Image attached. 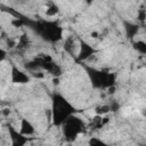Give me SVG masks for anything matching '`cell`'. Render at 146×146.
<instances>
[{
    "instance_id": "obj_15",
    "label": "cell",
    "mask_w": 146,
    "mask_h": 146,
    "mask_svg": "<svg viewBox=\"0 0 146 146\" xmlns=\"http://www.w3.org/2000/svg\"><path fill=\"white\" fill-rule=\"evenodd\" d=\"M6 58V51L0 47V63Z\"/></svg>"
},
{
    "instance_id": "obj_13",
    "label": "cell",
    "mask_w": 146,
    "mask_h": 146,
    "mask_svg": "<svg viewBox=\"0 0 146 146\" xmlns=\"http://www.w3.org/2000/svg\"><path fill=\"white\" fill-rule=\"evenodd\" d=\"M89 145L90 146H106V144L104 141H102L100 139H97V138H91Z\"/></svg>"
},
{
    "instance_id": "obj_4",
    "label": "cell",
    "mask_w": 146,
    "mask_h": 146,
    "mask_svg": "<svg viewBox=\"0 0 146 146\" xmlns=\"http://www.w3.org/2000/svg\"><path fill=\"white\" fill-rule=\"evenodd\" d=\"M8 132L10 135V140H11V146H25L29 141L30 138L24 136L23 133L18 132L15 130L11 125H8Z\"/></svg>"
},
{
    "instance_id": "obj_17",
    "label": "cell",
    "mask_w": 146,
    "mask_h": 146,
    "mask_svg": "<svg viewBox=\"0 0 146 146\" xmlns=\"http://www.w3.org/2000/svg\"><path fill=\"white\" fill-rule=\"evenodd\" d=\"M52 82H54V84L57 86V84L59 83V79H58V78H54V79H52Z\"/></svg>"
},
{
    "instance_id": "obj_10",
    "label": "cell",
    "mask_w": 146,
    "mask_h": 146,
    "mask_svg": "<svg viewBox=\"0 0 146 146\" xmlns=\"http://www.w3.org/2000/svg\"><path fill=\"white\" fill-rule=\"evenodd\" d=\"M125 31H127V34L129 35V38H133L136 35V33L138 32V26L135 25V24L128 23L127 24V27H125Z\"/></svg>"
},
{
    "instance_id": "obj_7",
    "label": "cell",
    "mask_w": 146,
    "mask_h": 146,
    "mask_svg": "<svg viewBox=\"0 0 146 146\" xmlns=\"http://www.w3.org/2000/svg\"><path fill=\"white\" fill-rule=\"evenodd\" d=\"M19 132L23 133L24 136L33 135L34 133V127L32 125V123L27 119H22V121H21V131Z\"/></svg>"
},
{
    "instance_id": "obj_1",
    "label": "cell",
    "mask_w": 146,
    "mask_h": 146,
    "mask_svg": "<svg viewBox=\"0 0 146 146\" xmlns=\"http://www.w3.org/2000/svg\"><path fill=\"white\" fill-rule=\"evenodd\" d=\"M52 122L56 125H62L75 112L73 105L60 95L52 97Z\"/></svg>"
},
{
    "instance_id": "obj_12",
    "label": "cell",
    "mask_w": 146,
    "mask_h": 146,
    "mask_svg": "<svg viewBox=\"0 0 146 146\" xmlns=\"http://www.w3.org/2000/svg\"><path fill=\"white\" fill-rule=\"evenodd\" d=\"M110 112V105H102V106H98L97 110H96V113L98 115H102V114H105Z\"/></svg>"
},
{
    "instance_id": "obj_6",
    "label": "cell",
    "mask_w": 146,
    "mask_h": 146,
    "mask_svg": "<svg viewBox=\"0 0 146 146\" xmlns=\"http://www.w3.org/2000/svg\"><path fill=\"white\" fill-rule=\"evenodd\" d=\"M11 81L14 83H27L30 82V75L14 66L11 68Z\"/></svg>"
},
{
    "instance_id": "obj_11",
    "label": "cell",
    "mask_w": 146,
    "mask_h": 146,
    "mask_svg": "<svg viewBox=\"0 0 146 146\" xmlns=\"http://www.w3.org/2000/svg\"><path fill=\"white\" fill-rule=\"evenodd\" d=\"M135 48L139 51V52H141V54H145L146 52V43L144 42V41H137V42H135Z\"/></svg>"
},
{
    "instance_id": "obj_16",
    "label": "cell",
    "mask_w": 146,
    "mask_h": 146,
    "mask_svg": "<svg viewBox=\"0 0 146 146\" xmlns=\"http://www.w3.org/2000/svg\"><path fill=\"white\" fill-rule=\"evenodd\" d=\"M98 36H99V33H98V32H92V33H91V38H95V39H96V38H98Z\"/></svg>"
},
{
    "instance_id": "obj_14",
    "label": "cell",
    "mask_w": 146,
    "mask_h": 146,
    "mask_svg": "<svg viewBox=\"0 0 146 146\" xmlns=\"http://www.w3.org/2000/svg\"><path fill=\"white\" fill-rule=\"evenodd\" d=\"M145 10L144 9H140L139 10V13H138V19L139 21H141V22H144V19H145Z\"/></svg>"
},
{
    "instance_id": "obj_3",
    "label": "cell",
    "mask_w": 146,
    "mask_h": 146,
    "mask_svg": "<svg viewBox=\"0 0 146 146\" xmlns=\"http://www.w3.org/2000/svg\"><path fill=\"white\" fill-rule=\"evenodd\" d=\"M63 131H64V135H65V138L70 141L74 140L78 138V136L82 132L83 128H84V124L83 122L76 117V116H73L71 115L64 123H63Z\"/></svg>"
},
{
    "instance_id": "obj_2",
    "label": "cell",
    "mask_w": 146,
    "mask_h": 146,
    "mask_svg": "<svg viewBox=\"0 0 146 146\" xmlns=\"http://www.w3.org/2000/svg\"><path fill=\"white\" fill-rule=\"evenodd\" d=\"M88 74L95 88H110L115 82V75L113 73L98 71L95 68H88Z\"/></svg>"
},
{
    "instance_id": "obj_8",
    "label": "cell",
    "mask_w": 146,
    "mask_h": 146,
    "mask_svg": "<svg viewBox=\"0 0 146 146\" xmlns=\"http://www.w3.org/2000/svg\"><path fill=\"white\" fill-rule=\"evenodd\" d=\"M29 46H30V40H29V38L25 34H23L22 36H19L18 42H16V47L19 50H24V49L29 48Z\"/></svg>"
},
{
    "instance_id": "obj_5",
    "label": "cell",
    "mask_w": 146,
    "mask_h": 146,
    "mask_svg": "<svg viewBox=\"0 0 146 146\" xmlns=\"http://www.w3.org/2000/svg\"><path fill=\"white\" fill-rule=\"evenodd\" d=\"M95 52H96V49L95 48H92L86 41H81V43H80V52H79L78 59L79 60H86L90 56H92Z\"/></svg>"
},
{
    "instance_id": "obj_9",
    "label": "cell",
    "mask_w": 146,
    "mask_h": 146,
    "mask_svg": "<svg viewBox=\"0 0 146 146\" xmlns=\"http://www.w3.org/2000/svg\"><path fill=\"white\" fill-rule=\"evenodd\" d=\"M58 13H59V9H58L57 5H55V3H50L49 7L46 8V15L49 17H52V16L57 15Z\"/></svg>"
}]
</instances>
